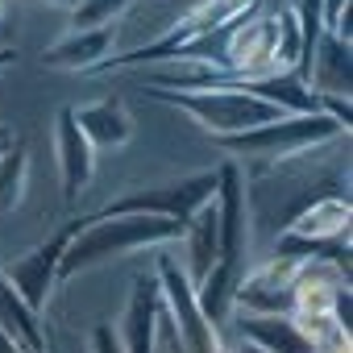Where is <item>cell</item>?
<instances>
[{
  "label": "cell",
  "mask_w": 353,
  "mask_h": 353,
  "mask_svg": "<svg viewBox=\"0 0 353 353\" xmlns=\"http://www.w3.org/2000/svg\"><path fill=\"white\" fill-rule=\"evenodd\" d=\"M345 221H349V204H336V200H332V204H316V208L295 225V233H299V237H324V233H336Z\"/></svg>",
  "instance_id": "obj_1"
},
{
  "label": "cell",
  "mask_w": 353,
  "mask_h": 353,
  "mask_svg": "<svg viewBox=\"0 0 353 353\" xmlns=\"http://www.w3.org/2000/svg\"><path fill=\"white\" fill-rule=\"evenodd\" d=\"M100 353H121V349L112 345V336H108V332H100Z\"/></svg>",
  "instance_id": "obj_2"
},
{
  "label": "cell",
  "mask_w": 353,
  "mask_h": 353,
  "mask_svg": "<svg viewBox=\"0 0 353 353\" xmlns=\"http://www.w3.org/2000/svg\"><path fill=\"white\" fill-rule=\"evenodd\" d=\"M237 353H266V349H258V345H237Z\"/></svg>",
  "instance_id": "obj_3"
}]
</instances>
